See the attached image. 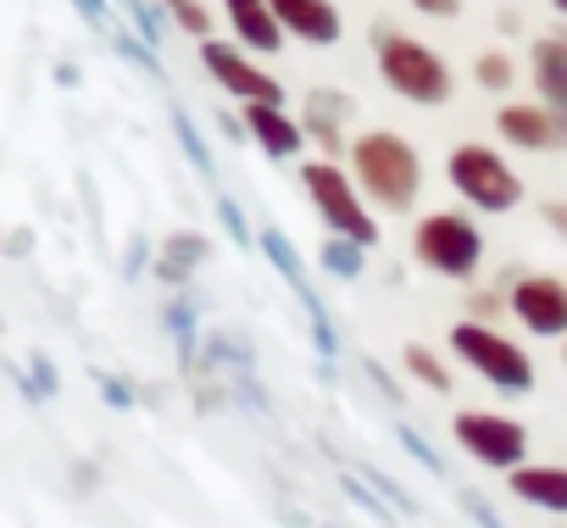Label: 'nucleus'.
<instances>
[{"instance_id": "0eeeda50", "label": "nucleus", "mask_w": 567, "mask_h": 528, "mask_svg": "<svg viewBox=\"0 0 567 528\" xmlns=\"http://www.w3.org/2000/svg\"><path fill=\"white\" fill-rule=\"evenodd\" d=\"M451 434H456V445H462L478 467H489V473H517V467L528 462V428H523L517 417H506V412L467 406V412H456Z\"/></svg>"}, {"instance_id": "dca6fc26", "label": "nucleus", "mask_w": 567, "mask_h": 528, "mask_svg": "<svg viewBox=\"0 0 567 528\" xmlns=\"http://www.w3.org/2000/svg\"><path fill=\"white\" fill-rule=\"evenodd\" d=\"M473 84L489 90V95H506V90L517 84V62H512L506 51H478V56H473Z\"/></svg>"}, {"instance_id": "2eb2a0df", "label": "nucleus", "mask_w": 567, "mask_h": 528, "mask_svg": "<svg viewBox=\"0 0 567 528\" xmlns=\"http://www.w3.org/2000/svg\"><path fill=\"white\" fill-rule=\"evenodd\" d=\"M534 90L550 112L567 117V40L561 34H545L534 40Z\"/></svg>"}, {"instance_id": "ddd939ff", "label": "nucleus", "mask_w": 567, "mask_h": 528, "mask_svg": "<svg viewBox=\"0 0 567 528\" xmlns=\"http://www.w3.org/2000/svg\"><path fill=\"white\" fill-rule=\"evenodd\" d=\"M506 489L523 506H539V511L567 517V467L561 462H523L517 473H506Z\"/></svg>"}, {"instance_id": "f03ea898", "label": "nucleus", "mask_w": 567, "mask_h": 528, "mask_svg": "<svg viewBox=\"0 0 567 528\" xmlns=\"http://www.w3.org/2000/svg\"><path fill=\"white\" fill-rule=\"evenodd\" d=\"M373 51H379V79L384 90H395L401 101L412 106H445L456 95V79H451V62L440 51H429L423 40H406L395 29H379L373 34Z\"/></svg>"}, {"instance_id": "4be33fe9", "label": "nucleus", "mask_w": 567, "mask_h": 528, "mask_svg": "<svg viewBox=\"0 0 567 528\" xmlns=\"http://www.w3.org/2000/svg\"><path fill=\"white\" fill-rule=\"evenodd\" d=\"M412 7H417L423 18H456V12H462V0H412Z\"/></svg>"}, {"instance_id": "aec40b11", "label": "nucleus", "mask_w": 567, "mask_h": 528, "mask_svg": "<svg viewBox=\"0 0 567 528\" xmlns=\"http://www.w3.org/2000/svg\"><path fill=\"white\" fill-rule=\"evenodd\" d=\"M173 18H178V29H184V34H195V40H200V45H206V40H212V12H206V7H200V0H184V7H178V12H173Z\"/></svg>"}, {"instance_id": "412c9836", "label": "nucleus", "mask_w": 567, "mask_h": 528, "mask_svg": "<svg viewBox=\"0 0 567 528\" xmlns=\"http://www.w3.org/2000/svg\"><path fill=\"white\" fill-rule=\"evenodd\" d=\"M501 312H512V301H506V296H495V290H478V296L467 301V318H473V323H489V329H495V318H501Z\"/></svg>"}, {"instance_id": "a211bd4d", "label": "nucleus", "mask_w": 567, "mask_h": 528, "mask_svg": "<svg viewBox=\"0 0 567 528\" xmlns=\"http://www.w3.org/2000/svg\"><path fill=\"white\" fill-rule=\"evenodd\" d=\"M401 362H406V373H412L417 384H429V390H451V367H445L429 345H406Z\"/></svg>"}, {"instance_id": "9d476101", "label": "nucleus", "mask_w": 567, "mask_h": 528, "mask_svg": "<svg viewBox=\"0 0 567 528\" xmlns=\"http://www.w3.org/2000/svg\"><path fill=\"white\" fill-rule=\"evenodd\" d=\"M495 134L512 151H556V145H567V117L550 112L545 101H506L495 112Z\"/></svg>"}, {"instance_id": "f8f14e48", "label": "nucleus", "mask_w": 567, "mask_h": 528, "mask_svg": "<svg viewBox=\"0 0 567 528\" xmlns=\"http://www.w3.org/2000/svg\"><path fill=\"white\" fill-rule=\"evenodd\" d=\"M245 139H250L256 151H267L272 162H290V156H301V145H307V123L290 117L284 106H245Z\"/></svg>"}, {"instance_id": "b1692460", "label": "nucleus", "mask_w": 567, "mask_h": 528, "mask_svg": "<svg viewBox=\"0 0 567 528\" xmlns=\"http://www.w3.org/2000/svg\"><path fill=\"white\" fill-rule=\"evenodd\" d=\"M550 7H556V12H561V18H567V0H550Z\"/></svg>"}, {"instance_id": "1a4fd4ad", "label": "nucleus", "mask_w": 567, "mask_h": 528, "mask_svg": "<svg viewBox=\"0 0 567 528\" xmlns=\"http://www.w3.org/2000/svg\"><path fill=\"white\" fill-rule=\"evenodd\" d=\"M200 68L212 73V84L217 90H228V95H239L245 106H284V90H278V79L272 73H261L239 45H223V40H206L200 45Z\"/></svg>"}, {"instance_id": "9b49d317", "label": "nucleus", "mask_w": 567, "mask_h": 528, "mask_svg": "<svg viewBox=\"0 0 567 528\" xmlns=\"http://www.w3.org/2000/svg\"><path fill=\"white\" fill-rule=\"evenodd\" d=\"M267 7L278 12L284 34L290 40H307V45H340L346 34V18L334 0H267Z\"/></svg>"}, {"instance_id": "4468645a", "label": "nucleus", "mask_w": 567, "mask_h": 528, "mask_svg": "<svg viewBox=\"0 0 567 528\" xmlns=\"http://www.w3.org/2000/svg\"><path fill=\"white\" fill-rule=\"evenodd\" d=\"M223 12H228V29H234V40H239L245 51H267V56H272L284 40H290L267 0H223Z\"/></svg>"}, {"instance_id": "f257e3e1", "label": "nucleus", "mask_w": 567, "mask_h": 528, "mask_svg": "<svg viewBox=\"0 0 567 528\" xmlns=\"http://www.w3.org/2000/svg\"><path fill=\"white\" fill-rule=\"evenodd\" d=\"M351 162H357V184L373 206L390 211H412L423 195V156L412 139H401L395 128H368L351 139Z\"/></svg>"}, {"instance_id": "5701e85b", "label": "nucleus", "mask_w": 567, "mask_h": 528, "mask_svg": "<svg viewBox=\"0 0 567 528\" xmlns=\"http://www.w3.org/2000/svg\"><path fill=\"white\" fill-rule=\"evenodd\" d=\"M539 217H545V222H550V228L567 239V200H545V206H539Z\"/></svg>"}, {"instance_id": "f3484780", "label": "nucleus", "mask_w": 567, "mask_h": 528, "mask_svg": "<svg viewBox=\"0 0 567 528\" xmlns=\"http://www.w3.org/2000/svg\"><path fill=\"white\" fill-rule=\"evenodd\" d=\"M340 106H346L340 95H312V106H307V128L318 134L323 151H340V117H329V112H340Z\"/></svg>"}, {"instance_id": "6e6552de", "label": "nucleus", "mask_w": 567, "mask_h": 528, "mask_svg": "<svg viewBox=\"0 0 567 528\" xmlns=\"http://www.w3.org/2000/svg\"><path fill=\"white\" fill-rule=\"evenodd\" d=\"M506 301L534 340H567V284L556 273H517Z\"/></svg>"}, {"instance_id": "423d86ee", "label": "nucleus", "mask_w": 567, "mask_h": 528, "mask_svg": "<svg viewBox=\"0 0 567 528\" xmlns=\"http://www.w3.org/2000/svg\"><path fill=\"white\" fill-rule=\"evenodd\" d=\"M412 250H417L423 268L440 273V279H473L484 268V234L462 211H429L412 228Z\"/></svg>"}, {"instance_id": "20e7f679", "label": "nucleus", "mask_w": 567, "mask_h": 528, "mask_svg": "<svg viewBox=\"0 0 567 528\" xmlns=\"http://www.w3.org/2000/svg\"><path fill=\"white\" fill-rule=\"evenodd\" d=\"M301 189L318 206V217L334 228V239H351L362 250L379 245V217L368 211V200L357 195V178L340 162H301Z\"/></svg>"}, {"instance_id": "a878e982", "label": "nucleus", "mask_w": 567, "mask_h": 528, "mask_svg": "<svg viewBox=\"0 0 567 528\" xmlns=\"http://www.w3.org/2000/svg\"><path fill=\"white\" fill-rule=\"evenodd\" d=\"M167 7H173V12H178V7H184V0H167Z\"/></svg>"}, {"instance_id": "7ed1b4c3", "label": "nucleus", "mask_w": 567, "mask_h": 528, "mask_svg": "<svg viewBox=\"0 0 567 528\" xmlns=\"http://www.w3.org/2000/svg\"><path fill=\"white\" fill-rule=\"evenodd\" d=\"M451 351H456L462 367H473V373H478L489 390H501V395H528V390H534V356H528L517 340H506L501 329H489V323L462 318V323L451 329Z\"/></svg>"}, {"instance_id": "39448f33", "label": "nucleus", "mask_w": 567, "mask_h": 528, "mask_svg": "<svg viewBox=\"0 0 567 528\" xmlns=\"http://www.w3.org/2000/svg\"><path fill=\"white\" fill-rule=\"evenodd\" d=\"M445 173H451V189H456L467 206L489 211V217H501V211H512V206L523 200V178H517L512 162H506L495 145H484V139L456 145L451 162H445Z\"/></svg>"}, {"instance_id": "6ab92c4d", "label": "nucleus", "mask_w": 567, "mask_h": 528, "mask_svg": "<svg viewBox=\"0 0 567 528\" xmlns=\"http://www.w3.org/2000/svg\"><path fill=\"white\" fill-rule=\"evenodd\" d=\"M323 268L340 273V279H357V273H362V245H351V239H329V245H323Z\"/></svg>"}, {"instance_id": "393cba45", "label": "nucleus", "mask_w": 567, "mask_h": 528, "mask_svg": "<svg viewBox=\"0 0 567 528\" xmlns=\"http://www.w3.org/2000/svg\"><path fill=\"white\" fill-rule=\"evenodd\" d=\"M561 367H567V340H561Z\"/></svg>"}]
</instances>
